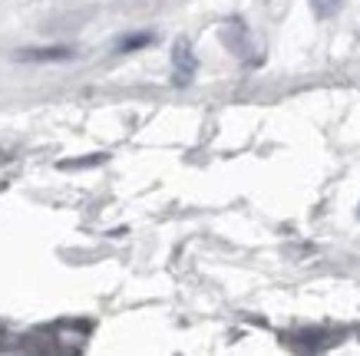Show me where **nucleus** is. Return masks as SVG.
<instances>
[{
    "label": "nucleus",
    "instance_id": "f257e3e1",
    "mask_svg": "<svg viewBox=\"0 0 360 356\" xmlns=\"http://www.w3.org/2000/svg\"><path fill=\"white\" fill-rule=\"evenodd\" d=\"M77 50L73 46H40V50H17L13 60L20 63H60V60H73Z\"/></svg>",
    "mask_w": 360,
    "mask_h": 356
},
{
    "label": "nucleus",
    "instance_id": "f03ea898",
    "mask_svg": "<svg viewBox=\"0 0 360 356\" xmlns=\"http://www.w3.org/2000/svg\"><path fill=\"white\" fill-rule=\"evenodd\" d=\"M172 63H175V83L182 86L192 79L195 73V53H192V46L186 40H175V50H172Z\"/></svg>",
    "mask_w": 360,
    "mask_h": 356
},
{
    "label": "nucleus",
    "instance_id": "7ed1b4c3",
    "mask_svg": "<svg viewBox=\"0 0 360 356\" xmlns=\"http://www.w3.org/2000/svg\"><path fill=\"white\" fill-rule=\"evenodd\" d=\"M221 37H225V44L231 46V53H245V44H241V37H245V27H241L238 20H229L225 23V30H221Z\"/></svg>",
    "mask_w": 360,
    "mask_h": 356
},
{
    "label": "nucleus",
    "instance_id": "20e7f679",
    "mask_svg": "<svg viewBox=\"0 0 360 356\" xmlns=\"http://www.w3.org/2000/svg\"><path fill=\"white\" fill-rule=\"evenodd\" d=\"M155 37L153 33H129V37H122L120 40V50L122 53H132V50H139V46H149Z\"/></svg>",
    "mask_w": 360,
    "mask_h": 356
},
{
    "label": "nucleus",
    "instance_id": "39448f33",
    "mask_svg": "<svg viewBox=\"0 0 360 356\" xmlns=\"http://www.w3.org/2000/svg\"><path fill=\"white\" fill-rule=\"evenodd\" d=\"M311 7H314L317 17H338L344 0H311Z\"/></svg>",
    "mask_w": 360,
    "mask_h": 356
},
{
    "label": "nucleus",
    "instance_id": "423d86ee",
    "mask_svg": "<svg viewBox=\"0 0 360 356\" xmlns=\"http://www.w3.org/2000/svg\"><path fill=\"white\" fill-rule=\"evenodd\" d=\"M99 162H106V155H103V152H96L93 159H77V162H60V169H89V165H99Z\"/></svg>",
    "mask_w": 360,
    "mask_h": 356
}]
</instances>
